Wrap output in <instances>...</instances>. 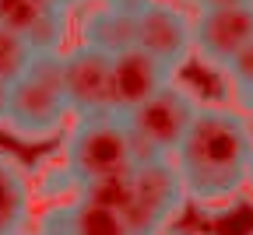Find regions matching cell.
Returning a JSON list of instances; mask_svg holds the SVG:
<instances>
[{"mask_svg":"<svg viewBox=\"0 0 253 235\" xmlns=\"http://www.w3.org/2000/svg\"><path fill=\"white\" fill-rule=\"evenodd\" d=\"M253 130L250 119L229 106H201L186 137L172 151V169L183 196L194 207L218 214L236 207L250 183Z\"/></svg>","mask_w":253,"mask_h":235,"instance_id":"cell-1","label":"cell"},{"mask_svg":"<svg viewBox=\"0 0 253 235\" xmlns=\"http://www.w3.org/2000/svg\"><path fill=\"white\" fill-rule=\"evenodd\" d=\"M67 126L71 109L60 88V53H39L32 56L25 74L14 84H7L0 130L21 144H46L63 137Z\"/></svg>","mask_w":253,"mask_h":235,"instance_id":"cell-2","label":"cell"},{"mask_svg":"<svg viewBox=\"0 0 253 235\" xmlns=\"http://www.w3.org/2000/svg\"><path fill=\"white\" fill-rule=\"evenodd\" d=\"M56 165L74 183V193L84 183L130 172L134 169V151H130V137H126L123 116L106 113V116L71 119L67 133H63V148H60Z\"/></svg>","mask_w":253,"mask_h":235,"instance_id":"cell-3","label":"cell"},{"mask_svg":"<svg viewBox=\"0 0 253 235\" xmlns=\"http://www.w3.org/2000/svg\"><path fill=\"white\" fill-rule=\"evenodd\" d=\"M197 113H201V98L186 84H179L176 78L162 91H155L148 102H141L137 109L123 113L134 165L151 161V158H172V151L186 137V130L197 119Z\"/></svg>","mask_w":253,"mask_h":235,"instance_id":"cell-4","label":"cell"},{"mask_svg":"<svg viewBox=\"0 0 253 235\" xmlns=\"http://www.w3.org/2000/svg\"><path fill=\"white\" fill-rule=\"evenodd\" d=\"M186 196L169 158L137 161L130 169V204L123 211L130 235H162L183 211Z\"/></svg>","mask_w":253,"mask_h":235,"instance_id":"cell-5","label":"cell"},{"mask_svg":"<svg viewBox=\"0 0 253 235\" xmlns=\"http://www.w3.org/2000/svg\"><path fill=\"white\" fill-rule=\"evenodd\" d=\"M134 49L158 60L169 74L183 71L194 56L190 18L169 0H141L134 7Z\"/></svg>","mask_w":253,"mask_h":235,"instance_id":"cell-6","label":"cell"},{"mask_svg":"<svg viewBox=\"0 0 253 235\" xmlns=\"http://www.w3.org/2000/svg\"><path fill=\"white\" fill-rule=\"evenodd\" d=\"M60 88L63 102L71 109V119L84 116H106L109 106V56L91 46H67L60 53Z\"/></svg>","mask_w":253,"mask_h":235,"instance_id":"cell-7","label":"cell"},{"mask_svg":"<svg viewBox=\"0 0 253 235\" xmlns=\"http://www.w3.org/2000/svg\"><path fill=\"white\" fill-rule=\"evenodd\" d=\"M253 42V4L243 7H204L190 18V46L194 56L221 71L239 49Z\"/></svg>","mask_w":253,"mask_h":235,"instance_id":"cell-8","label":"cell"},{"mask_svg":"<svg viewBox=\"0 0 253 235\" xmlns=\"http://www.w3.org/2000/svg\"><path fill=\"white\" fill-rule=\"evenodd\" d=\"M0 28L18 36L32 53H63L71 39V14L49 0H0Z\"/></svg>","mask_w":253,"mask_h":235,"instance_id":"cell-9","label":"cell"},{"mask_svg":"<svg viewBox=\"0 0 253 235\" xmlns=\"http://www.w3.org/2000/svg\"><path fill=\"white\" fill-rule=\"evenodd\" d=\"M176 74H169L158 60L141 49H126L109 60V106L116 116L137 109L155 91H162Z\"/></svg>","mask_w":253,"mask_h":235,"instance_id":"cell-10","label":"cell"},{"mask_svg":"<svg viewBox=\"0 0 253 235\" xmlns=\"http://www.w3.org/2000/svg\"><path fill=\"white\" fill-rule=\"evenodd\" d=\"M32 232L36 235H130L123 214L102 211V207L88 204L81 196L53 204Z\"/></svg>","mask_w":253,"mask_h":235,"instance_id":"cell-11","label":"cell"},{"mask_svg":"<svg viewBox=\"0 0 253 235\" xmlns=\"http://www.w3.org/2000/svg\"><path fill=\"white\" fill-rule=\"evenodd\" d=\"M81 46L99 49L102 56H120L134 49V7L123 4H88L81 14Z\"/></svg>","mask_w":253,"mask_h":235,"instance_id":"cell-12","label":"cell"},{"mask_svg":"<svg viewBox=\"0 0 253 235\" xmlns=\"http://www.w3.org/2000/svg\"><path fill=\"white\" fill-rule=\"evenodd\" d=\"M32 176L7 151H0V235H18L28 228L32 214Z\"/></svg>","mask_w":253,"mask_h":235,"instance_id":"cell-13","label":"cell"},{"mask_svg":"<svg viewBox=\"0 0 253 235\" xmlns=\"http://www.w3.org/2000/svg\"><path fill=\"white\" fill-rule=\"evenodd\" d=\"M218 74L225 78V91L232 98L229 109H236L239 116H250L253 113V42L246 49H239Z\"/></svg>","mask_w":253,"mask_h":235,"instance_id":"cell-14","label":"cell"},{"mask_svg":"<svg viewBox=\"0 0 253 235\" xmlns=\"http://www.w3.org/2000/svg\"><path fill=\"white\" fill-rule=\"evenodd\" d=\"M74 196L88 200V204L102 207V211L123 214L126 204H130V172H123V176H106V179H95V183H84Z\"/></svg>","mask_w":253,"mask_h":235,"instance_id":"cell-15","label":"cell"},{"mask_svg":"<svg viewBox=\"0 0 253 235\" xmlns=\"http://www.w3.org/2000/svg\"><path fill=\"white\" fill-rule=\"evenodd\" d=\"M32 53L18 36H11V32H4L0 28V84H14L21 74H25V67L32 63Z\"/></svg>","mask_w":253,"mask_h":235,"instance_id":"cell-16","label":"cell"},{"mask_svg":"<svg viewBox=\"0 0 253 235\" xmlns=\"http://www.w3.org/2000/svg\"><path fill=\"white\" fill-rule=\"evenodd\" d=\"M197 4V11H204V7H243V4H253V0H194Z\"/></svg>","mask_w":253,"mask_h":235,"instance_id":"cell-17","label":"cell"},{"mask_svg":"<svg viewBox=\"0 0 253 235\" xmlns=\"http://www.w3.org/2000/svg\"><path fill=\"white\" fill-rule=\"evenodd\" d=\"M49 4H53V7H60V11H67V14H71L74 7H84V4H88V0H49Z\"/></svg>","mask_w":253,"mask_h":235,"instance_id":"cell-18","label":"cell"},{"mask_svg":"<svg viewBox=\"0 0 253 235\" xmlns=\"http://www.w3.org/2000/svg\"><path fill=\"white\" fill-rule=\"evenodd\" d=\"M88 4H123V7H137L141 0H88Z\"/></svg>","mask_w":253,"mask_h":235,"instance_id":"cell-19","label":"cell"},{"mask_svg":"<svg viewBox=\"0 0 253 235\" xmlns=\"http://www.w3.org/2000/svg\"><path fill=\"white\" fill-rule=\"evenodd\" d=\"M4 98H7V88L0 84V123H4Z\"/></svg>","mask_w":253,"mask_h":235,"instance_id":"cell-20","label":"cell"},{"mask_svg":"<svg viewBox=\"0 0 253 235\" xmlns=\"http://www.w3.org/2000/svg\"><path fill=\"white\" fill-rule=\"evenodd\" d=\"M246 190H253V158H250V183H246Z\"/></svg>","mask_w":253,"mask_h":235,"instance_id":"cell-21","label":"cell"},{"mask_svg":"<svg viewBox=\"0 0 253 235\" xmlns=\"http://www.w3.org/2000/svg\"><path fill=\"white\" fill-rule=\"evenodd\" d=\"M18 235H36V232H28V228H25V232H18Z\"/></svg>","mask_w":253,"mask_h":235,"instance_id":"cell-22","label":"cell"}]
</instances>
